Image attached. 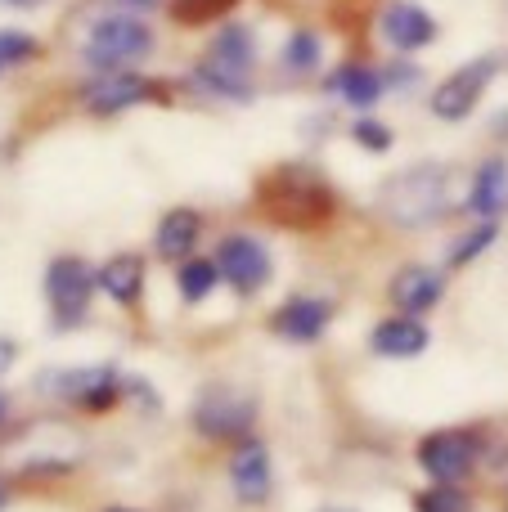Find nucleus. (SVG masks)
<instances>
[{
  "mask_svg": "<svg viewBox=\"0 0 508 512\" xmlns=\"http://www.w3.org/2000/svg\"><path fill=\"white\" fill-rule=\"evenodd\" d=\"M252 207H257L261 221L279 225V230L293 234H311L324 230L338 212V194L333 185L306 162H279L266 176L257 180V194H252Z\"/></svg>",
  "mask_w": 508,
  "mask_h": 512,
  "instance_id": "1",
  "label": "nucleus"
},
{
  "mask_svg": "<svg viewBox=\"0 0 508 512\" xmlns=\"http://www.w3.org/2000/svg\"><path fill=\"white\" fill-rule=\"evenodd\" d=\"M455 212V171L441 162H414L378 189V216L396 230H428Z\"/></svg>",
  "mask_w": 508,
  "mask_h": 512,
  "instance_id": "2",
  "label": "nucleus"
},
{
  "mask_svg": "<svg viewBox=\"0 0 508 512\" xmlns=\"http://www.w3.org/2000/svg\"><path fill=\"white\" fill-rule=\"evenodd\" d=\"M252 72H257V32L248 23H221L216 36L207 41L203 59L194 63V86L212 99H230V104H248Z\"/></svg>",
  "mask_w": 508,
  "mask_h": 512,
  "instance_id": "3",
  "label": "nucleus"
},
{
  "mask_svg": "<svg viewBox=\"0 0 508 512\" xmlns=\"http://www.w3.org/2000/svg\"><path fill=\"white\" fill-rule=\"evenodd\" d=\"M36 391L50 396L54 405H68L77 414L99 418L113 414L117 405H126V373L122 364H77V369L59 364V369H50L36 382Z\"/></svg>",
  "mask_w": 508,
  "mask_h": 512,
  "instance_id": "4",
  "label": "nucleus"
},
{
  "mask_svg": "<svg viewBox=\"0 0 508 512\" xmlns=\"http://www.w3.org/2000/svg\"><path fill=\"white\" fill-rule=\"evenodd\" d=\"M153 45H158V32L140 14H99L86 27L81 59L95 72H122V68H135L140 59H149Z\"/></svg>",
  "mask_w": 508,
  "mask_h": 512,
  "instance_id": "5",
  "label": "nucleus"
},
{
  "mask_svg": "<svg viewBox=\"0 0 508 512\" xmlns=\"http://www.w3.org/2000/svg\"><path fill=\"white\" fill-rule=\"evenodd\" d=\"M41 292H45V310H50V324L59 333H72L90 319V306L99 297L95 283V265L86 256H50L41 274Z\"/></svg>",
  "mask_w": 508,
  "mask_h": 512,
  "instance_id": "6",
  "label": "nucleus"
},
{
  "mask_svg": "<svg viewBox=\"0 0 508 512\" xmlns=\"http://www.w3.org/2000/svg\"><path fill=\"white\" fill-rule=\"evenodd\" d=\"M257 400L239 387H225V382H212V387L198 391L194 409H189V427H194L203 441L212 445H234L243 436H252L257 427Z\"/></svg>",
  "mask_w": 508,
  "mask_h": 512,
  "instance_id": "7",
  "label": "nucleus"
},
{
  "mask_svg": "<svg viewBox=\"0 0 508 512\" xmlns=\"http://www.w3.org/2000/svg\"><path fill=\"white\" fill-rule=\"evenodd\" d=\"M414 459H419L423 477L437 481V486H459L477 472L482 463V441L468 427H441V432H428L419 445H414Z\"/></svg>",
  "mask_w": 508,
  "mask_h": 512,
  "instance_id": "8",
  "label": "nucleus"
},
{
  "mask_svg": "<svg viewBox=\"0 0 508 512\" xmlns=\"http://www.w3.org/2000/svg\"><path fill=\"white\" fill-rule=\"evenodd\" d=\"M216 270H221V283L234 292V297H257L261 288L275 274V261H270V248L257 239V234H221L212 252Z\"/></svg>",
  "mask_w": 508,
  "mask_h": 512,
  "instance_id": "9",
  "label": "nucleus"
},
{
  "mask_svg": "<svg viewBox=\"0 0 508 512\" xmlns=\"http://www.w3.org/2000/svg\"><path fill=\"white\" fill-rule=\"evenodd\" d=\"M167 104V95H162V81L144 77V72H95V77L86 81V86L77 90V104L86 108L90 117H117L126 113V108H140V104Z\"/></svg>",
  "mask_w": 508,
  "mask_h": 512,
  "instance_id": "10",
  "label": "nucleus"
},
{
  "mask_svg": "<svg viewBox=\"0 0 508 512\" xmlns=\"http://www.w3.org/2000/svg\"><path fill=\"white\" fill-rule=\"evenodd\" d=\"M500 77V54H482V59H468L464 68H455L446 81H437V90H432V117H441V122H464L468 113H473L477 104H482L486 86Z\"/></svg>",
  "mask_w": 508,
  "mask_h": 512,
  "instance_id": "11",
  "label": "nucleus"
},
{
  "mask_svg": "<svg viewBox=\"0 0 508 512\" xmlns=\"http://www.w3.org/2000/svg\"><path fill=\"white\" fill-rule=\"evenodd\" d=\"M225 477H230V490L243 508H261L275 490V468H270V450L261 436H243L234 441L230 463H225Z\"/></svg>",
  "mask_w": 508,
  "mask_h": 512,
  "instance_id": "12",
  "label": "nucleus"
},
{
  "mask_svg": "<svg viewBox=\"0 0 508 512\" xmlns=\"http://www.w3.org/2000/svg\"><path fill=\"white\" fill-rule=\"evenodd\" d=\"M333 301L329 297H311V292H302V297H288L284 306H275V315H270V333L279 337V342H293V346H311L324 337V328L333 324Z\"/></svg>",
  "mask_w": 508,
  "mask_h": 512,
  "instance_id": "13",
  "label": "nucleus"
},
{
  "mask_svg": "<svg viewBox=\"0 0 508 512\" xmlns=\"http://www.w3.org/2000/svg\"><path fill=\"white\" fill-rule=\"evenodd\" d=\"M378 32H383V41L392 45L396 54H414L437 41V18L423 5H414V0H392V5L378 14Z\"/></svg>",
  "mask_w": 508,
  "mask_h": 512,
  "instance_id": "14",
  "label": "nucleus"
},
{
  "mask_svg": "<svg viewBox=\"0 0 508 512\" xmlns=\"http://www.w3.org/2000/svg\"><path fill=\"white\" fill-rule=\"evenodd\" d=\"M95 283L117 310H140L144 283H149V261L140 252H113L104 265H95Z\"/></svg>",
  "mask_w": 508,
  "mask_h": 512,
  "instance_id": "15",
  "label": "nucleus"
},
{
  "mask_svg": "<svg viewBox=\"0 0 508 512\" xmlns=\"http://www.w3.org/2000/svg\"><path fill=\"white\" fill-rule=\"evenodd\" d=\"M387 297H392V306L401 310V315L423 319L446 297V274L432 270V265H401V270L392 274V283H387Z\"/></svg>",
  "mask_w": 508,
  "mask_h": 512,
  "instance_id": "16",
  "label": "nucleus"
},
{
  "mask_svg": "<svg viewBox=\"0 0 508 512\" xmlns=\"http://www.w3.org/2000/svg\"><path fill=\"white\" fill-rule=\"evenodd\" d=\"M203 234H207V221L198 207H171V212H162L158 230H153V256L167 265H180L198 252Z\"/></svg>",
  "mask_w": 508,
  "mask_h": 512,
  "instance_id": "17",
  "label": "nucleus"
},
{
  "mask_svg": "<svg viewBox=\"0 0 508 512\" xmlns=\"http://www.w3.org/2000/svg\"><path fill=\"white\" fill-rule=\"evenodd\" d=\"M428 342H432L428 324H423L419 315H401V310L369 333V346H374V355H383V360H414V355L428 351Z\"/></svg>",
  "mask_w": 508,
  "mask_h": 512,
  "instance_id": "18",
  "label": "nucleus"
},
{
  "mask_svg": "<svg viewBox=\"0 0 508 512\" xmlns=\"http://www.w3.org/2000/svg\"><path fill=\"white\" fill-rule=\"evenodd\" d=\"M464 207L473 216H482V221H495V216L508 212V158H486L482 167L473 171Z\"/></svg>",
  "mask_w": 508,
  "mask_h": 512,
  "instance_id": "19",
  "label": "nucleus"
},
{
  "mask_svg": "<svg viewBox=\"0 0 508 512\" xmlns=\"http://www.w3.org/2000/svg\"><path fill=\"white\" fill-rule=\"evenodd\" d=\"M329 90L342 99V104H351V108H374L378 99H383V90H387V77L378 68H369V63H342L338 72L329 77Z\"/></svg>",
  "mask_w": 508,
  "mask_h": 512,
  "instance_id": "20",
  "label": "nucleus"
},
{
  "mask_svg": "<svg viewBox=\"0 0 508 512\" xmlns=\"http://www.w3.org/2000/svg\"><path fill=\"white\" fill-rule=\"evenodd\" d=\"M171 270H176V292L189 301V306H203V301L221 288V270H216L212 256H198L194 252L189 261L171 265Z\"/></svg>",
  "mask_w": 508,
  "mask_h": 512,
  "instance_id": "21",
  "label": "nucleus"
},
{
  "mask_svg": "<svg viewBox=\"0 0 508 512\" xmlns=\"http://www.w3.org/2000/svg\"><path fill=\"white\" fill-rule=\"evenodd\" d=\"M320 59H324V41L311 32V27H297V32L284 41V50H279V63H284V72H293V77L315 72Z\"/></svg>",
  "mask_w": 508,
  "mask_h": 512,
  "instance_id": "22",
  "label": "nucleus"
},
{
  "mask_svg": "<svg viewBox=\"0 0 508 512\" xmlns=\"http://www.w3.org/2000/svg\"><path fill=\"white\" fill-rule=\"evenodd\" d=\"M495 239H500V225H495V221H477V225H468V230L459 234L455 243H450L446 265H450V270H464V265H468V261H477V256L491 248Z\"/></svg>",
  "mask_w": 508,
  "mask_h": 512,
  "instance_id": "23",
  "label": "nucleus"
},
{
  "mask_svg": "<svg viewBox=\"0 0 508 512\" xmlns=\"http://www.w3.org/2000/svg\"><path fill=\"white\" fill-rule=\"evenodd\" d=\"M239 0H167V14L176 18L180 27H207L216 18H225Z\"/></svg>",
  "mask_w": 508,
  "mask_h": 512,
  "instance_id": "24",
  "label": "nucleus"
},
{
  "mask_svg": "<svg viewBox=\"0 0 508 512\" xmlns=\"http://www.w3.org/2000/svg\"><path fill=\"white\" fill-rule=\"evenodd\" d=\"M45 45L36 41L32 32H18V27H5L0 32V72H14V68H27L32 59H41Z\"/></svg>",
  "mask_w": 508,
  "mask_h": 512,
  "instance_id": "25",
  "label": "nucleus"
},
{
  "mask_svg": "<svg viewBox=\"0 0 508 512\" xmlns=\"http://www.w3.org/2000/svg\"><path fill=\"white\" fill-rule=\"evenodd\" d=\"M414 512H473V499L459 486H437V481H432L428 490L414 495Z\"/></svg>",
  "mask_w": 508,
  "mask_h": 512,
  "instance_id": "26",
  "label": "nucleus"
},
{
  "mask_svg": "<svg viewBox=\"0 0 508 512\" xmlns=\"http://www.w3.org/2000/svg\"><path fill=\"white\" fill-rule=\"evenodd\" d=\"M351 140L369 153H387L396 135H392V126H383L378 117H356V122H351Z\"/></svg>",
  "mask_w": 508,
  "mask_h": 512,
  "instance_id": "27",
  "label": "nucleus"
},
{
  "mask_svg": "<svg viewBox=\"0 0 508 512\" xmlns=\"http://www.w3.org/2000/svg\"><path fill=\"white\" fill-rule=\"evenodd\" d=\"M18 351H23V346H18L14 337H5V333H0V378H5V373L18 364Z\"/></svg>",
  "mask_w": 508,
  "mask_h": 512,
  "instance_id": "28",
  "label": "nucleus"
},
{
  "mask_svg": "<svg viewBox=\"0 0 508 512\" xmlns=\"http://www.w3.org/2000/svg\"><path fill=\"white\" fill-rule=\"evenodd\" d=\"M9 414H14V409H9V396H5V391H0V432H5V423H9Z\"/></svg>",
  "mask_w": 508,
  "mask_h": 512,
  "instance_id": "29",
  "label": "nucleus"
},
{
  "mask_svg": "<svg viewBox=\"0 0 508 512\" xmlns=\"http://www.w3.org/2000/svg\"><path fill=\"white\" fill-rule=\"evenodd\" d=\"M5 5H14V9H41V5H50V0H5Z\"/></svg>",
  "mask_w": 508,
  "mask_h": 512,
  "instance_id": "30",
  "label": "nucleus"
},
{
  "mask_svg": "<svg viewBox=\"0 0 508 512\" xmlns=\"http://www.w3.org/2000/svg\"><path fill=\"white\" fill-rule=\"evenodd\" d=\"M5 504H9V481L0 477V512H5Z\"/></svg>",
  "mask_w": 508,
  "mask_h": 512,
  "instance_id": "31",
  "label": "nucleus"
},
{
  "mask_svg": "<svg viewBox=\"0 0 508 512\" xmlns=\"http://www.w3.org/2000/svg\"><path fill=\"white\" fill-rule=\"evenodd\" d=\"M126 5H135V9H153L158 0H126Z\"/></svg>",
  "mask_w": 508,
  "mask_h": 512,
  "instance_id": "32",
  "label": "nucleus"
},
{
  "mask_svg": "<svg viewBox=\"0 0 508 512\" xmlns=\"http://www.w3.org/2000/svg\"><path fill=\"white\" fill-rule=\"evenodd\" d=\"M104 512H140V508H126V504H108Z\"/></svg>",
  "mask_w": 508,
  "mask_h": 512,
  "instance_id": "33",
  "label": "nucleus"
},
{
  "mask_svg": "<svg viewBox=\"0 0 508 512\" xmlns=\"http://www.w3.org/2000/svg\"><path fill=\"white\" fill-rule=\"evenodd\" d=\"M320 512H351V508H320Z\"/></svg>",
  "mask_w": 508,
  "mask_h": 512,
  "instance_id": "34",
  "label": "nucleus"
}]
</instances>
